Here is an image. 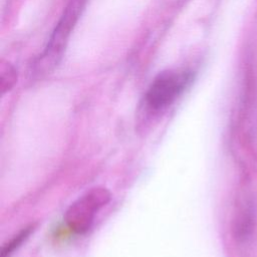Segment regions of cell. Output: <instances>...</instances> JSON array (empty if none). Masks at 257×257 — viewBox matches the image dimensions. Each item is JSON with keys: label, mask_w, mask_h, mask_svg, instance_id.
I'll return each instance as SVG.
<instances>
[{"label": "cell", "mask_w": 257, "mask_h": 257, "mask_svg": "<svg viewBox=\"0 0 257 257\" xmlns=\"http://www.w3.org/2000/svg\"><path fill=\"white\" fill-rule=\"evenodd\" d=\"M254 225V212L252 210L251 204L247 207H243L237 219L236 231L237 235L240 238H246L252 231Z\"/></svg>", "instance_id": "277c9868"}, {"label": "cell", "mask_w": 257, "mask_h": 257, "mask_svg": "<svg viewBox=\"0 0 257 257\" xmlns=\"http://www.w3.org/2000/svg\"><path fill=\"white\" fill-rule=\"evenodd\" d=\"M17 80V71L15 67L6 62L2 63L0 69V89L1 93L4 94L9 91Z\"/></svg>", "instance_id": "5b68a950"}, {"label": "cell", "mask_w": 257, "mask_h": 257, "mask_svg": "<svg viewBox=\"0 0 257 257\" xmlns=\"http://www.w3.org/2000/svg\"><path fill=\"white\" fill-rule=\"evenodd\" d=\"M111 199L110 192L102 187L90 188L66 210L64 221L67 227L76 234L86 233L92 226L96 213Z\"/></svg>", "instance_id": "3957f363"}, {"label": "cell", "mask_w": 257, "mask_h": 257, "mask_svg": "<svg viewBox=\"0 0 257 257\" xmlns=\"http://www.w3.org/2000/svg\"><path fill=\"white\" fill-rule=\"evenodd\" d=\"M31 231H32V227L24 228L16 236H14L9 242L4 244L1 251V257H9L12 254V252L15 249H17L23 243V241H25L28 238Z\"/></svg>", "instance_id": "8992f818"}, {"label": "cell", "mask_w": 257, "mask_h": 257, "mask_svg": "<svg viewBox=\"0 0 257 257\" xmlns=\"http://www.w3.org/2000/svg\"><path fill=\"white\" fill-rule=\"evenodd\" d=\"M194 73L190 70H166L158 74L150 84L145 100L153 110H161L172 104L192 83Z\"/></svg>", "instance_id": "7a4b0ae2"}, {"label": "cell", "mask_w": 257, "mask_h": 257, "mask_svg": "<svg viewBox=\"0 0 257 257\" xmlns=\"http://www.w3.org/2000/svg\"><path fill=\"white\" fill-rule=\"evenodd\" d=\"M86 2L87 0H69L48 39L46 47L31 64V73L34 76L46 75L57 66Z\"/></svg>", "instance_id": "6da1fadb"}]
</instances>
